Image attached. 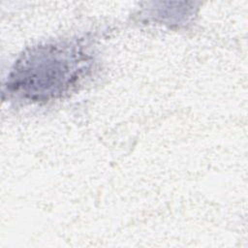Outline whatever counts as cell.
Masks as SVG:
<instances>
[{
  "label": "cell",
  "instance_id": "1",
  "mask_svg": "<svg viewBox=\"0 0 248 248\" xmlns=\"http://www.w3.org/2000/svg\"><path fill=\"white\" fill-rule=\"evenodd\" d=\"M66 48L48 46L39 49L38 52L27 56L23 65L16 69L13 85L23 88L26 95H45L59 92L60 87L66 86L74 73L78 68L79 59L75 58Z\"/></svg>",
  "mask_w": 248,
  "mask_h": 248
}]
</instances>
